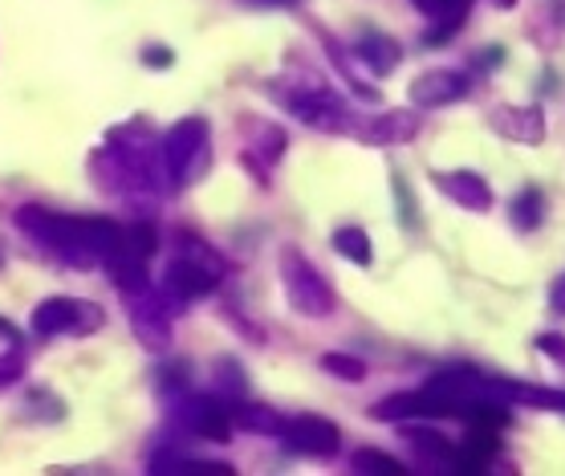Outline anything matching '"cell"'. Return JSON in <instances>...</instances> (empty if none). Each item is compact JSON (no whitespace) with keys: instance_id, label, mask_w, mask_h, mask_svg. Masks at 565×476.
<instances>
[{"instance_id":"1","label":"cell","mask_w":565,"mask_h":476,"mask_svg":"<svg viewBox=\"0 0 565 476\" xmlns=\"http://www.w3.org/2000/svg\"><path fill=\"white\" fill-rule=\"evenodd\" d=\"M17 229L29 232L41 248H50L53 257H62L65 265H106V257H115L122 248L127 229H118L115 220H94V216H62L50 208L25 204L17 208Z\"/></svg>"},{"instance_id":"2","label":"cell","mask_w":565,"mask_h":476,"mask_svg":"<svg viewBox=\"0 0 565 476\" xmlns=\"http://www.w3.org/2000/svg\"><path fill=\"white\" fill-rule=\"evenodd\" d=\"M220 277H224V261H220L200 236L180 232V253L171 257L168 273H163V294H168V302H195V297H207L220 285Z\"/></svg>"},{"instance_id":"3","label":"cell","mask_w":565,"mask_h":476,"mask_svg":"<svg viewBox=\"0 0 565 476\" xmlns=\"http://www.w3.org/2000/svg\"><path fill=\"white\" fill-rule=\"evenodd\" d=\"M159 159H163V176H168L171 188H188L207 171V118L188 115L180 118L175 127L163 135V147H159Z\"/></svg>"},{"instance_id":"4","label":"cell","mask_w":565,"mask_h":476,"mask_svg":"<svg viewBox=\"0 0 565 476\" xmlns=\"http://www.w3.org/2000/svg\"><path fill=\"white\" fill-rule=\"evenodd\" d=\"M281 285H285L289 306H294L301 318H330L338 309L334 285L326 282L318 273V265H313L306 253H297V248H285L281 253Z\"/></svg>"},{"instance_id":"5","label":"cell","mask_w":565,"mask_h":476,"mask_svg":"<svg viewBox=\"0 0 565 476\" xmlns=\"http://www.w3.org/2000/svg\"><path fill=\"white\" fill-rule=\"evenodd\" d=\"M285 106L294 110V118H301L306 127L326 130V135H342V130H354V110L342 94H334L321 82H309V86H297L294 94H285Z\"/></svg>"},{"instance_id":"6","label":"cell","mask_w":565,"mask_h":476,"mask_svg":"<svg viewBox=\"0 0 565 476\" xmlns=\"http://www.w3.org/2000/svg\"><path fill=\"white\" fill-rule=\"evenodd\" d=\"M103 326V309L82 297H45L33 309V335L57 338V335H94Z\"/></svg>"},{"instance_id":"7","label":"cell","mask_w":565,"mask_h":476,"mask_svg":"<svg viewBox=\"0 0 565 476\" xmlns=\"http://www.w3.org/2000/svg\"><path fill=\"white\" fill-rule=\"evenodd\" d=\"M175 420H180L183 432L212 440V444H228L232 432H236L232 400H224V395H180L175 400Z\"/></svg>"},{"instance_id":"8","label":"cell","mask_w":565,"mask_h":476,"mask_svg":"<svg viewBox=\"0 0 565 476\" xmlns=\"http://www.w3.org/2000/svg\"><path fill=\"white\" fill-rule=\"evenodd\" d=\"M281 444L297 456H313V461H326L342 448V432L338 424L321 420V415H294L281 424Z\"/></svg>"},{"instance_id":"9","label":"cell","mask_w":565,"mask_h":476,"mask_svg":"<svg viewBox=\"0 0 565 476\" xmlns=\"http://www.w3.org/2000/svg\"><path fill=\"white\" fill-rule=\"evenodd\" d=\"M168 294H154V289H142V294H130V326L147 350L163 355L171 347V314H168Z\"/></svg>"},{"instance_id":"10","label":"cell","mask_w":565,"mask_h":476,"mask_svg":"<svg viewBox=\"0 0 565 476\" xmlns=\"http://www.w3.org/2000/svg\"><path fill=\"white\" fill-rule=\"evenodd\" d=\"M468 91H472V77L463 74V70L439 65V70H424L419 77H412L407 98L419 110H436V106H451L460 103V98H468Z\"/></svg>"},{"instance_id":"11","label":"cell","mask_w":565,"mask_h":476,"mask_svg":"<svg viewBox=\"0 0 565 476\" xmlns=\"http://www.w3.org/2000/svg\"><path fill=\"white\" fill-rule=\"evenodd\" d=\"M419 127H424L419 110H383V115L366 118L362 127H354V135L366 147H407V142H415Z\"/></svg>"},{"instance_id":"12","label":"cell","mask_w":565,"mask_h":476,"mask_svg":"<svg viewBox=\"0 0 565 476\" xmlns=\"http://www.w3.org/2000/svg\"><path fill=\"white\" fill-rule=\"evenodd\" d=\"M489 123L497 135H504L509 142H521V147H541L545 142V110L541 106L501 103L489 115Z\"/></svg>"},{"instance_id":"13","label":"cell","mask_w":565,"mask_h":476,"mask_svg":"<svg viewBox=\"0 0 565 476\" xmlns=\"http://www.w3.org/2000/svg\"><path fill=\"white\" fill-rule=\"evenodd\" d=\"M431 183H436L456 208H468V212H489L492 208L489 180L476 176V171H431Z\"/></svg>"},{"instance_id":"14","label":"cell","mask_w":565,"mask_h":476,"mask_svg":"<svg viewBox=\"0 0 565 476\" xmlns=\"http://www.w3.org/2000/svg\"><path fill=\"white\" fill-rule=\"evenodd\" d=\"M403 440L407 448L415 452V461L424 468H436V473H460V448L451 444L448 436H439L431 427H403Z\"/></svg>"},{"instance_id":"15","label":"cell","mask_w":565,"mask_h":476,"mask_svg":"<svg viewBox=\"0 0 565 476\" xmlns=\"http://www.w3.org/2000/svg\"><path fill=\"white\" fill-rule=\"evenodd\" d=\"M354 53H359V62H366V70L379 77H386L391 70L398 65V41L395 38H386V33H362L359 41H354Z\"/></svg>"},{"instance_id":"16","label":"cell","mask_w":565,"mask_h":476,"mask_svg":"<svg viewBox=\"0 0 565 476\" xmlns=\"http://www.w3.org/2000/svg\"><path fill=\"white\" fill-rule=\"evenodd\" d=\"M154 476H232V464L220 461H192V456H175V452H159L151 456Z\"/></svg>"},{"instance_id":"17","label":"cell","mask_w":565,"mask_h":476,"mask_svg":"<svg viewBox=\"0 0 565 476\" xmlns=\"http://www.w3.org/2000/svg\"><path fill=\"white\" fill-rule=\"evenodd\" d=\"M232 420L236 427H248V432H269V436H281V415L269 412V408H260V403H241L232 400Z\"/></svg>"},{"instance_id":"18","label":"cell","mask_w":565,"mask_h":476,"mask_svg":"<svg viewBox=\"0 0 565 476\" xmlns=\"http://www.w3.org/2000/svg\"><path fill=\"white\" fill-rule=\"evenodd\" d=\"M509 220H513V229H521V232L541 229V220H545V195H541L537 188H525V192L509 204Z\"/></svg>"},{"instance_id":"19","label":"cell","mask_w":565,"mask_h":476,"mask_svg":"<svg viewBox=\"0 0 565 476\" xmlns=\"http://www.w3.org/2000/svg\"><path fill=\"white\" fill-rule=\"evenodd\" d=\"M334 248L350 261V265H362V269L374 261L371 236H366V229H354V224H347V229L334 232Z\"/></svg>"},{"instance_id":"20","label":"cell","mask_w":565,"mask_h":476,"mask_svg":"<svg viewBox=\"0 0 565 476\" xmlns=\"http://www.w3.org/2000/svg\"><path fill=\"white\" fill-rule=\"evenodd\" d=\"M476 0H439V13H436V29L427 33V41H448L456 29L468 21V9Z\"/></svg>"},{"instance_id":"21","label":"cell","mask_w":565,"mask_h":476,"mask_svg":"<svg viewBox=\"0 0 565 476\" xmlns=\"http://www.w3.org/2000/svg\"><path fill=\"white\" fill-rule=\"evenodd\" d=\"M350 464H354V473H366V476H403L407 473L403 461H395V456H386V452H379V448H359Z\"/></svg>"},{"instance_id":"22","label":"cell","mask_w":565,"mask_h":476,"mask_svg":"<svg viewBox=\"0 0 565 476\" xmlns=\"http://www.w3.org/2000/svg\"><path fill=\"white\" fill-rule=\"evenodd\" d=\"M321 371L342 379V383H362L366 379V362L354 359V355H342V350H330V355H321Z\"/></svg>"},{"instance_id":"23","label":"cell","mask_w":565,"mask_h":476,"mask_svg":"<svg viewBox=\"0 0 565 476\" xmlns=\"http://www.w3.org/2000/svg\"><path fill=\"white\" fill-rule=\"evenodd\" d=\"M216 383H220V391H224V400H241L248 391L245 374H241V362H232V359L216 362Z\"/></svg>"},{"instance_id":"24","label":"cell","mask_w":565,"mask_h":476,"mask_svg":"<svg viewBox=\"0 0 565 476\" xmlns=\"http://www.w3.org/2000/svg\"><path fill=\"white\" fill-rule=\"evenodd\" d=\"M21 367H25V355H21V342H17V347L9 350V359H0V391L21 379Z\"/></svg>"},{"instance_id":"25","label":"cell","mask_w":565,"mask_h":476,"mask_svg":"<svg viewBox=\"0 0 565 476\" xmlns=\"http://www.w3.org/2000/svg\"><path fill=\"white\" fill-rule=\"evenodd\" d=\"M533 347H537L545 359H553L565 371V335H537V338H533Z\"/></svg>"},{"instance_id":"26","label":"cell","mask_w":565,"mask_h":476,"mask_svg":"<svg viewBox=\"0 0 565 476\" xmlns=\"http://www.w3.org/2000/svg\"><path fill=\"white\" fill-rule=\"evenodd\" d=\"M550 306L557 309V314H565V273L553 282V289H550Z\"/></svg>"},{"instance_id":"27","label":"cell","mask_w":565,"mask_h":476,"mask_svg":"<svg viewBox=\"0 0 565 476\" xmlns=\"http://www.w3.org/2000/svg\"><path fill=\"white\" fill-rule=\"evenodd\" d=\"M142 62L147 65H171L175 62V53L171 50H142Z\"/></svg>"},{"instance_id":"28","label":"cell","mask_w":565,"mask_h":476,"mask_svg":"<svg viewBox=\"0 0 565 476\" xmlns=\"http://www.w3.org/2000/svg\"><path fill=\"white\" fill-rule=\"evenodd\" d=\"M415 9H419V13L424 17H431V21H436V13H439V0H412Z\"/></svg>"},{"instance_id":"29","label":"cell","mask_w":565,"mask_h":476,"mask_svg":"<svg viewBox=\"0 0 565 476\" xmlns=\"http://www.w3.org/2000/svg\"><path fill=\"white\" fill-rule=\"evenodd\" d=\"M0 335L9 338V342H21V335H17V326H13V322H4V318H0Z\"/></svg>"},{"instance_id":"30","label":"cell","mask_w":565,"mask_h":476,"mask_svg":"<svg viewBox=\"0 0 565 476\" xmlns=\"http://www.w3.org/2000/svg\"><path fill=\"white\" fill-rule=\"evenodd\" d=\"M245 4H289V0H245Z\"/></svg>"},{"instance_id":"31","label":"cell","mask_w":565,"mask_h":476,"mask_svg":"<svg viewBox=\"0 0 565 476\" xmlns=\"http://www.w3.org/2000/svg\"><path fill=\"white\" fill-rule=\"evenodd\" d=\"M497 9H516V0H497Z\"/></svg>"},{"instance_id":"32","label":"cell","mask_w":565,"mask_h":476,"mask_svg":"<svg viewBox=\"0 0 565 476\" xmlns=\"http://www.w3.org/2000/svg\"><path fill=\"white\" fill-rule=\"evenodd\" d=\"M0 261H4V257H0Z\"/></svg>"}]
</instances>
